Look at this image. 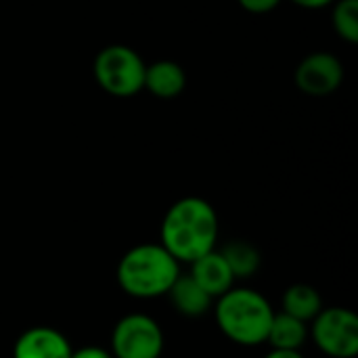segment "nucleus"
I'll return each mask as SVG.
<instances>
[{
    "label": "nucleus",
    "instance_id": "1",
    "mask_svg": "<svg viewBox=\"0 0 358 358\" xmlns=\"http://www.w3.org/2000/svg\"><path fill=\"white\" fill-rule=\"evenodd\" d=\"M218 214L214 206L197 195L176 199L164 214L159 243L180 262L191 264L199 256L216 250Z\"/></svg>",
    "mask_w": 358,
    "mask_h": 358
},
{
    "label": "nucleus",
    "instance_id": "2",
    "mask_svg": "<svg viewBox=\"0 0 358 358\" xmlns=\"http://www.w3.org/2000/svg\"><path fill=\"white\" fill-rule=\"evenodd\" d=\"M180 275V262L162 243H138L117 262L120 289L136 300H155L168 294Z\"/></svg>",
    "mask_w": 358,
    "mask_h": 358
},
{
    "label": "nucleus",
    "instance_id": "3",
    "mask_svg": "<svg viewBox=\"0 0 358 358\" xmlns=\"http://www.w3.org/2000/svg\"><path fill=\"white\" fill-rule=\"evenodd\" d=\"M275 310L271 302L252 287H231L216 298L214 319L224 338L239 346H258L266 342V334Z\"/></svg>",
    "mask_w": 358,
    "mask_h": 358
},
{
    "label": "nucleus",
    "instance_id": "4",
    "mask_svg": "<svg viewBox=\"0 0 358 358\" xmlns=\"http://www.w3.org/2000/svg\"><path fill=\"white\" fill-rule=\"evenodd\" d=\"M145 59L128 44H107L92 61V76L99 88L115 99H130L143 90Z\"/></svg>",
    "mask_w": 358,
    "mask_h": 358
},
{
    "label": "nucleus",
    "instance_id": "5",
    "mask_svg": "<svg viewBox=\"0 0 358 358\" xmlns=\"http://www.w3.org/2000/svg\"><path fill=\"white\" fill-rule=\"evenodd\" d=\"M308 336L327 357L355 358L358 355V319L348 308H323L310 321Z\"/></svg>",
    "mask_w": 358,
    "mask_h": 358
},
{
    "label": "nucleus",
    "instance_id": "6",
    "mask_svg": "<svg viewBox=\"0 0 358 358\" xmlns=\"http://www.w3.org/2000/svg\"><path fill=\"white\" fill-rule=\"evenodd\" d=\"M162 325L141 313L122 317L111 331V357L113 358H159L164 352Z\"/></svg>",
    "mask_w": 358,
    "mask_h": 358
},
{
    "label": "nucleus",
    "instance_id": "7",
    "mask_svg": "<svg viewBox=\"0 0 358 358\" xmlns=\"http://www.w3.org/2000/svg\"><path fill=\"white\" fill-rule=\"evenodd\" d=\"M344 63L327 50L306 55L294 73L296 86L308 96H329L344 84Z\"/></svg>",
    "mask_w": 358,
    "mask_h": 358
},
{
    "label": "nucleus",
    "instance_id": "8",
    "mask_svg": "<svg viewBox=\"0 0 358 358\" xmlns=\"http://www.w3.org/2000/svg\"><path fill=\"white\" fill-rule=\"evenodd\" d=\"M71 352L69 340L46 325L25 329L13 346V358H69Z\"/></svg>",
    "mask_w": 358,
    "mask_h": 358
},
{
    "label": "nucleus",
    "instance_id": "9",
    "mask_svg": "<svg viewBox=\"0 0 358 358\" xmlns=\"http://www.w3.org/2000/svg\"><path fill=\"white\" fill-rule=\"evenodd\" d=\"M189 275L197 281V285L212 300L220 298L231 287H235V277H233L229 264L224 262V258L218 250H212V252L199 256L197 260H193Z\"/></svg>",
    "mask_w": 358,
    "mask_h": 358
},
{
    "label": "nucleus",
    "instance_id": "10",
    "mask_svg": "<svg viewBox=\"0 0 358 358\" xmlns=\"http://www.w3.org/2000/svg\"><path fill=\"white\" fill-rule=\"evenodd\" d=\"M187 88V71L180 63L172 59H159L147 63L145 67V84L143 90L157 99H176Z\"/></svg>",
    "mask_w": 358,
    "mask_h": 358
},
{
    "label": "nucleus",
    "instance_id": "11",
    "mask_svg": "<svg viewBox=\"0 0 358 358\" xmlns=\"http://www.w3.org/2000/svg\"><path fill=\"white\" fill-rule=\"evenodd\" d=\"M174 306V310L187 319H199L210 313L212 298L197 285V281L191 275H178V279L172 283V287L166 294Z\"/></svg>",
    "mask_w": 358,
    "mask_h": 358
},
{
    "label": "nucleus",
    "instance_id": "12",
    "mask_svg": "<svg viewBox=\"0 0 358 358\" xmlns=\"http://www.w3.org/2000/svg\"><path fill=\"white\" fill-rule=\"evenodd\" d=\"M308 340V323L289 317L285 313H275L268 334H266V344L277 350H302V346Z\"/></svg>",
    "mask_w": 358,
    "mask_h": 358
},
{
    "label": "nucleus",
    "instance_id": "13",
    "mask_svg": "<svg viewBox=\"0 0 358 358\" xmlns=\"http://www.w3.org/2000/svg\"><path fill=\"white\" fill-rule=\"evenodd\" d=\"M323 298L321 294L306 283H296L285 289L281 298V313L296 317L304 323H310L321 310H323Z\"/></svg>",
    "mask_w": 358,
    "mask_h": 358
},
{
    "label": "nucleus",
    "instance_id": "14",
    "mask_svg": "<svg viewBox=\"0 0 358 358\" xmlns=\"http://www.w3.org/2000/svg\"><path fill=\"white\" fill-rule=\"evenodd\" d=\"M224 258V262L229 264L235 281L237 279H252L262 264V254L256 245H252L250 241H229L222 250H218Z\"/></svg>",
    "mask_w": 358,
    "mask_h": 358
},
{
    "label": "nucleus",
    "instance_id": "15",
    "mask_svg": "<svg viewBox=\"0 0 358 358\" xmlns=\"http://www.w3.org/2000/svg\"><path fill=\"white\" fill-rule=\"evenodd\" d=\"M331 10V25L338 38L348 44L358 42V0H336Z\"/></svg>",
    "mask_w": 358,
    "mask_h": 358
},
{
    "label": "nucleus",
    "instance_id": "16",
    "mask_svg": "<svg viewBox=\"0 0 358 358\" xmlns=\"http://www.w3.org/2000/svg\"><path fill=\"white\" fill-rule=\"evenodd\" d=\"M239 6L252 15H266L271 10H275L283 0H237Z\"/></svg>",
    "mask_w": 358,
    "mask_h": 358
},
{
    "label": "nucleus",
    "instance_id": "17",
    "mask_svg": "<svg viewBox=\"0 0 358 358\" xmlns=\"http://www.w3.org/2000/svg\"><path fill=\"white\" fill-rule=\"evenodd\" d=\"M69 358H113L111 352L107 348H101V346H84V348H78L71 352Z\"/></svg>",
    "mask_w": 358,
    "mask_h": 358
},
{
    "label": "nucleus",
    "instance_id": "18",
    "mask_svg": "<svg viewBox=\"0 0 358 358\" xmlns=\"http://www.w3.org/2000/svg\"><path fill=\"white\" fill-rule=\"evenodd\" d=\"M292 2L302 6V8H308V10H319V8L331 6L336 0H292Z\"/></svg>",
    "mask_w": 358,
    "mask_h": 358
},
{
    "label": "nucleus",
    "instance_id": "19",
    "mask_svg": "<svg viewBox=\"0 0 358 358\" xmlns=\"http://www.w3.org/2000/svg\"><path fill=\"white\" fill-rule=\"evenodd\" d=\"M264 358H304V355L300 350H277V348H271V352Z\"/></svg>",
    "mask_w": 358,
    "mask_h": 358
}]
</instances>
